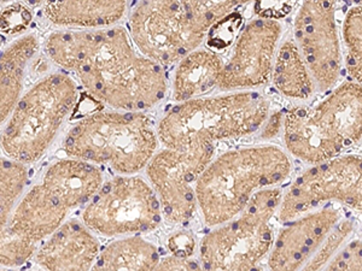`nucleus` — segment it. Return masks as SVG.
Masks as SVG:
<instances>
[{
  "label": "nucleus",
  "instance_id": "1",
  "mask_svg": "<svg viewBox=\"0 0 362 271\" xmlns=\"http://www.w3.org/2000/svg\"><path fill=\"white\" fill-rule=\"evenodd\" d=\"M44 51L56 66L73 71L97 103L119 112H144L168 92L165 66L136 49L122 25L98 30H58Z\"/></svg>",
  "mask_w": 362,
  "mask_h": 271
},
{
  "label": "nucleus",
  "instance_id": "2",
  "mask_svg": "<svg viewBox=\"0 0 362 271\" xmlns=\"http://www.w3.org/2000/svg\"><path fill=\"white\" fill-rule=\"evenodd\" d=\"M291 170L288 153L273 145L235 148L216 157L196 183L204 222L210 227L228 222L257 192L284 182Z\"/></svg>",
  "mask_w": 362,
  "mask_h": 271
},
{
  "label": "nucleus",
  "instance_id": "3",
  "mask_svg": "<svg viewBox=\"0 0 362 271\" xmlns=\"http://www.w3.org/2000/svg\"><path fill=\"white\" fill-rule=\"evenodd\" d=\"M240 1H140L128 17V34L145 57L162 66L198 49L218 21Z\"/></svg>",
  "mask_w": 362,
  "mask_h": 271
},
{
  "label": "nucleus",
  "instance_id": "4",
  "mask_svg": "<svg viewBox=\"0 0 362 271\" xmlns=\"http://www.w3.org/2000/svg\"><path fill=\"white\" fill-rule=\"evenodd\" d=\"M271 115V102L257 90L177 103L165 112L156 128L165 148L181 150L197 144L251 136L264 127Z\"/></svg>",
  "mask_w": 362,
  "mask_h": 271
},
{
  "label": "nucleus",
  "instance_id": "5",
  "mask_svg": "<svg viewBox=\"0 0 362 271\" xmlns=\"http://www.w3.org/2000/svg\"><path fill=\"white\" fill-rule=\"evenodd\" d=\"M361 85L350 80L313 105L293 107L283 119L288 152L310 164L341 156L361 141Z\"/></svg>",
  "mask_w": 362,
  "mask_h": 271
},
{
  "label": "nucleus",
  "instance_id": "6",
  "mask_svg": "<svg viewBox=\"0 0 362 271\" xmlns=\"http://www.w3.org/2000/svg\"><path fill=\"white\" fill-rule=\"evenodd\" d=\"M158 143L153 119L145 112L102 110L75 124L63 148L70 158L134 175L148 167Z\"/></svg>",
  "mask_w": 362,
  "mask_h": 271
},
{
  "label": "nucleus",
  "instance_id": "7",
  "mask_svg": "<svg viewBox=\"0 0 362 271\" xmlns=\"http://www.w3.org/2000/svg\"><path fill=\"white\" fill-rule=\"evenodd\" d=\"M78 85L64 73L46 75L22 95L0 136L10 159L23 165L42 159L78 104Z\"/></svg>",
  "mask_w": 362,
  "mask_h": 271
},
{
  "label": "nucleus",
  "instance_id": "8",
  "mask_svg": "<svg viewBox=\"0 0 362 271\" xmlns=\"http://www.w3.org/2000/svg\"><path fill=\"white\" fill-rule=\"evenodd\" d=\"M281 195L278 187L259 191L238 216L206 233L199 245L201 271H264Z\"/></svg>",
  "mask_w": 362,
  "mask_h": 271
},
{
  "label": "nucleus",
  "instance_id": "9",
  "mask_svg": "<svg viewBox=\"0 0 362 271\" xmlns=\"http://www.w3.org/2000/svg\"><path fill=\"white\" fill-rule=\"evenodd\" d=\"M162 218L153 187L136 175H121L103 182L83 212V224L107 238L153 231L160 227Z\"/></svg>",
  "mask_w": 362,
  "mask_h": 271
},
{
  "label": "nucleus",
  "instance_id": "10",
  "mask_svg": "<svg viewBox=\"0 0 362 271\" xmlns=\"http://www.w3.org/2000/svg\"><path fill=\"white\" fill-rule=\"evenodd\" d=\"M361 157L341 155L313 164L281 195L276 214L283 223L337 202L356 211L362 207Z\"/></svg>",
  "mask_w": 362,
  "mask_h": 271
},
{
  "label": "nucleus",
  "instance_id": "11",
  "mask_svg": "<svg viewBox=\"0 0 362 271\" xmlns=\"http://www.w3.org/2000/svg\"><path fill=\"white\" fill-rule=\"evenodd\" d=\"M214 144L163 148L148 162L146 174L162 210V217L172 224H185L197 211L196 183L214 159Z\"/></svg>",
  "mask_w": 362,
  "mask_h": 271
},
{
  "label": "nucleus",
  "instance_id": "12",
  "mask_svg": "<svg viewBox=\"0 0 362 271\" xmlns=\"http://www.w3.org/2000/svg\"><path fill=\"white\" fill-rule=\"evenodd\" d=\"M336 1H305L293 18V42L320 90L339 85L344 63Z\"/></svg>",
  "mask_w": 362,
  "mask_h": 271
},
{
  "label": "nucleus",
  "instance_id": "13",
  "mask_svg": "<svg viewBox=\"0 0 362 271\" xmlns=\"http://www.w3.org/2000/svg\"><path fill=\"white\" fill-rule=\"evenodd\" d=\"M281 32V22L268 13L245 23L235 37L230 57L225 61L218 88L228 93L267 85Z\"/></svg>",
  "mask_w": 362,
  "mask_h": 271
},
{
  "label": "nucleus",
  "instance_id": "14",
  "mask_svg": "<svg viewBox=\"0 0 362 271\" xmlns=\"http://www.w3.org/2000/svg\"><path fill=\"white\" fill-rule=\"evenodd\" d=\"M341 218L339 210L325 206L285 223L268 255L271 271L302 270Z\"/></svg>",
  "mask_w": 362,
  "mask_h": 271
},
{
  "label": "nucleus",
  "instance_id": "15",
  "mask_svg": "<svg viewBox=\"0 0 362 271\" xmlns=\"http://www.w3.org/2000/svg\"><path fill=\"white\" fill-rule=\"evenodd\" d=\"M99 253V241L78 219H66L34 253L45 271H90Z\"/></svg>",
  "mask_w": 362,
  "mask_h": 271
},
{
  "label": "nucleus",
  "instance_id": "16",
  "mask_svg": "<svg viewBox=\"0 0 362 271\" xmlns=\"http://www.w3.org/2000/svg\"><path fill=\"white\" fill-rule=\"evenodd\" d=\"M69 211L52 191L37 183L17 203L10 217V228L20 238L39 247L66 222Z\"/></svg>",
  "mask_w": 362,
  "mask_h": 271
},
{
  "label": "nucleus",
  "instance_id": "17",
  "mask_svg": "<svg viewBox=\"0 0 362 271\" xmlns=\"http://www.w3.org/2000/svg\"><path fill=\"white\" fill-rule=\"evenodd\" d=\"M103 182V174L95 165L70 157L49 165L42 181L69 210L90 202Z\"/></svg>",
  "mask_w": 362,
  "mask_h": 271
},
{
  "label": "nucleus",
  "instance_id": "18",
  "mask_svg": "<svg viewBox=\"0 0 362 271\" xmlns=\"http://www.w3.org/2000/svg\"><path fill=\"white\" fill-rule=\"evenodd\" d=\"M126 1H47L46 20L69 30H98L117 25L127 13Z\"/></svg>",
  "mask_w": 362,
  "mask_h": 271
},
{
  "label": "nucleus",
  "instance_id": "19",
  "mask_svg": "<svg viewBox=\"0 0 362 271\" xmlns=\"http://www.w3.org/2000/svg\"><path fill=\"white\" fill-rule=\"evenodd\" d=\"M223 66L225 61L214 49H196L187 54L177 63L174 74V100L184 103L204 98L220 86Z\"/></svg>",
  "mask_w": 362,
  "mask_h": 271
},
{
  "label": "nucleus",
  "instance_id": "20",
  "mask_svg": "<svg viewBox=\"0 0 362 271\" xmlns=\"http://www.w3.org/2000/svg\"><path fill=\"white\" fill-rule=\"evenodd\" d=\"M39 49L35 34H25L0 54V126L13 114L21 98L25 69Z\"/></svg>",
  "mask_w": 362,
  "mask_h": 271
},
{
  "label": "nucleus",
  "instance_id": "21",
  "mask_svg": "<svg viewBox=\"0 0 362 271\" xmlns=\"http://www.w3.org/2000/svg\"><path fill=\"white\" fill-rule=\"evenodd\" d=\"M160 260L155 243L133 235L116 239L99 251L90 271H155Z\"/></svg>",
  "mask_w": 362,
  "mask_h": 271
},
{
  "label": "nucleus",
  "instance_id": "22",
  "mask_svg": "<svg viewBox=\"0 0 362 271\" xmlns=\"http://www.w3.org/2000/svg\"><path fill=\"white\" fill-rule=\"evenodd\" d=\"M271 80L274 88L285 98L307 100L315 93L313 78L293 37H288L278 47Z\"/></svg>",
  "mask_w": 362,
  "mask_h": 271
},
{
  "label": "nucleus",
  "instance_id": "23",
  "mask_svg": "<svg viewBox=\"0 0 362 271\" xmlns=\"http://www.w3.org/2000/svg\"><path fill=\"white\" fill-rule=\"evenodd\" d=\"M362 13L361 4H356L346 10L341 22L343 44V63L346 66L350 81L361 83L362 76Z\"/></svg>",
  "mask_w": 362,
  "mask_h": 271
},
{
  "label": "nucleus",
  "instance_id": "24",
  "mask_svg": "<svg viewBox=\"0 0 362 271\" xmlns=\"http://www.w3.org/2000/svg\"><path fill=\"white\" fill-rule=\"evenodd\" d=\"M354 230V223L349 218H341L334 229L329 231L313 257L300 271H321L336 257L344 246Z\"/></svg>",
  "mask_w": 362,
  "mask_h": 271
},
{
  "label": "nucleus",
  "instance_id": "25",
  "mask_svg": "<svg viewBox=\"0 0 362 271\" xmlns=\"http://www.w3.org/2000/svg\"><path fill=\"white\" fill-rule=\"evenodd\" d=\"M28 181L27 165L0 157V199L18 203Z\"/></svg>",
  "mask_w": 362,
  "mask_h": 271
},
{
  "label": "nucleus",
  "instance_id": "26",
  "mask_svg": "<svg viewBox=\"0 0 362 271\" xmlns=\"http://www.w3.org/2000/svg\"><path fill=\"white\" fill-rule=\"evenodd\" d=\"M32 21L33 15L27 5L22 3L5 5L0 10V34L18 35L25 33Z\"/></svg>",
  "mask_w": 362,
  "mask_h": 271
},
{
  "label": "nucleus",
  "instance_id": "27",
  "mask_svg": "<svg viewBox=\"0 0 362 271\" xmlns=\"http://www.w3.org/2000/svg\"><path fill=\"white\" fill-rule=\"evenodd\" d=\"M240 27H243V17L240 16L237 11L225 17L221 21H218L211 28L208 35L210 49H225L226 46L230 45L235 35H238Z\"/></svg>",
  "mask_w": 362,
  "mask_h": 271
},
{
  "label": "nucleus",
  "instance_id": "28",
  "mask_svg": "<svg viewBox=\"0 0 362 271\" xmlns=\"http://www.w3.org/2000/svg\"><path fill=\"white\" fill-rule=\"evenodd\" d=\"M321 271H361V239L346 243Z\"/></svg>",
  "mask_w": 362,
  "mask_h": 271
},
{
  "label": "nucleus",
  "instance_id": "29",
  "mask_svg": "<svg viewBox=\"0 0 362 271\" xmlns=\"http://www.w3.org/2000/svg\"><path fill=\"white\" fill-rule=\"evenodd\" d=\"M168 248L170 255H180L189 258L194 255L196 250V240L194 235L189 231H177L168 240Z\"/></svg>",
  "mask_w": 362,
  "mask_h": 271
},
{
  "label": "nucleus",
  "instance_id": "30",
  "mask_svg": "<svg viewBox=\"0 0 362 271\" xmlns=\"http://www.w3.org/2000/svg\"><path fill=\"white\" fill-rule=\"evenodd\" d=\"M155 271H201V267L192 257L169 255L160 259Z\"/></svg>",
  "mask_w": 362,
  "mask_h": 271
},
{
  "label": "nucleus",
  "instance_id": "31",
  "mask_svg": "<svg viewBox=\"0 0 362 271\" xmlns=\"http://www.w3.org/2000/svg\"><path fill=\"white\" fill-rule=\"evenodd\" d=\"M281 124H283V119H281V114L280 112L271 114L267 121H266V124H264V129L262 134L266 138H274L279 133Z\"/></svg>",
  "mask_w": 362,
  "mask_h": 271
},
{
  "label": "nucleus",
  "instance_id": "32",
  "mask_svg": "<svg viewBox=\"0 0 362 271\" xmlns=\"http://www.w3.org/2000/svg\"><path fill=\"white\" fill-rule=\"evenodd\" d=\"M0 271H20L16 270V269H13V267H0Z\"/></svg>",
  "mask_w": 362,
  "mask_h": 271
},
{
  "label": "nucleus",
  "instance_id": "33",
  "mask_svg": "<svg viewBox=\"0 0 362 271\" xmlns=\"http://www.w3.org/2000/svg\"><path fill=\"white\" fill-rule=\"evenodd\" d=\"M0 44H1V34H0Z\"/></svg>",
  "mask_w": 362,
  "mask_h": 271
}]
</instances>
